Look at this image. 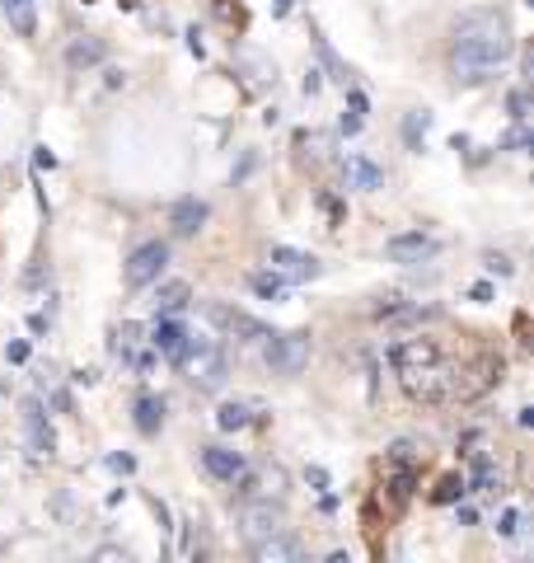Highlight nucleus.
I'll return each mask as SVG.
<instances>
[{"mask_svg": "<svg viewBox=\"0 0 534 563\" xmlns=\"http://www.w3.org/2000/svg\"><path fill=\"white\" fill-rule=\"evenodd\" d=\"M159 422H165V399L141 395V399H136V428H141V432H159Z\"/></svg>", "mask_w": 534, "mask_h": 563, "instance_id": "18", "label": "nucleus"}, {"mask_svg": "<svg viewBox=\"0 0 534 563\" xmlns=\"http://www.w3.org/2000/svg\"><path fill=\"white\" fill-rule=\"evenodd\" d=\"M426 128H432V118H426V113H408L403 118V141H408V146H418V141L426 136Z\"/></svg>", "mask_w": 534, "mask_h": 563, "instance_id": "23", "label": "nucleus"}, {"mask_svg": "<svg viewBox=\"0 0 534 563\" xmlns=\"http://www.w3.org/2000/svg\"><path fill=\"white\" fill-rule=\"evenodd\" d=\"M267 263H272V273H281L287 282H314L319 277V258L300 254V250H287V244H272Z\"/></svg>", "mask_w": 534, "mask_h": 563, "instance_id": "8", "label": "nucleus"}, {"mask_svg": "<svg viewBox=\"0 0 534 563\" xmlns=\"http://www.w3.org/2000/svg\"><path fill=\"white\" fill-rule=\"evenodd\" d=\"M66 62L70 66H94V62H103V43L99 38H76V43H70V52H66Z\"/></svg>", "mask_w": 534, "mask_h": 563, "instance_id": "20", "label": "nucleus"}, {"mask_svg": "<svg viewBox=\"0 0 534 563\" xmlns=\"http://www.w3.org/2000/svg\"><path fill=\"white\" fill-rule=\"evenodd\" d=\"M511 52H515V38H511L507 14H497V10L459 14L455 38H450V70H455V80L483 85L492 70H502L511 62Z\"/></svg>", "mask_w": 534, "mask_h": 563, "instance_id": "1", "label": "nucleus"}, {"mask_svg": "<svg viewBox=\"0 0 534 563\" xmlns=\"http://www.w3.org/2000/svg\"><path fill=\"white\" fill-rule=\"evenodd\" d=\"M465 493H469V484L459 479V474H450V479H441V484H436L432 503H459V498H465Z\"/></svg>", "mask_w": 534, "mask_h": 563, "instance_id": "22", "label": "nucleus"}, {"mask_svg": "<svg viewBox=\"0 0 534 563\" xmlns=\"http://www.w3.org/2000/svg\"><path fill=\"white\" fill-rule=\"evenodd\" d=\"M248 550H254L258 563H305V544L291 540L287 531H277V536H267L258 544H248Z\"/></svg>", "mask_w": 534, "mask_h": 563, "instance_id": "9", "label": "nucleus"}, {"mask_svg": "<svg viewBox=\"0 0 534 563\" xmlns=\"http://www.w3.org/2000/svg\"><path fill=\"white\" fill-rule=\"evenodd\" d=\"M483 268H488V273H497V277H511V258L488 254V258H483Z\"/></svg>", "mask_w": 534, "mask_h": 563, "instance_id": "27", "label": "nucleus"}, {"mask_svg": "<svg viewBox=\"0 0 534 563\" xmlns=\"http://www.w3.org/2000/svg\"><path fill=\"white\" fill-rule=\"evenodd\" d=\"M207 217H211V207L207 202H198V198H183L174 207V235H198L202 225H207Z\"/></svg>", "mask_w": 534, "mask_h": 563, "instance_id": "13", "label": "nucleus"}, {"mask_svg": "<svg viewBox=\"0 0 534 563\" xmlns=\"http://www.w3.org/2000/svg\"><path fill=\"white\" fill-rule=\"evenodd\" d=\"M136 339H141V329H136V324H122V329H118V352H122V357H127V362H132V347H136Z\"/></svg>", "mask_w": 534, "mask_h": 563, "instance_id": "24", "label": "nucleus"}, {"mask_svg": "<svg viewBox=\"0 0 534 563\" xmlns=\"http://www.w3.org/2000/svg\"><path fill=\"white\" fill-rule=\"evenodd\" d=\"M469 488H474V493H497V488H502V470H497L488 455H478L474 474H469Z\"/></svg>", "mask_w": 534, "mask_h": 563, "instance_id": "17", "label": "nucleus"}, {"mask_svg": "<svg viewBox=\"0 0 534 563\" xmlns=\"http://www.w3.org/2000/svg\"><path fill=\"white\" fill-rule=\"evenodd\" d=\"M33 161H38V169H52V165H57V155H52L47 146H38V155H33Z\"/></svg>", "mask_w": 534, "mask_h": 563, "instance_id": "33", "label": "nucleus"}, {"mask_svg": "<svg viewBox=\"0 0 534 563\" xmlns=\"http://www.w3.org/2000/svg\"><path fill=\"white\" fill-rule=\"evenodd\" d=\"M202 465H207L211 479H221V484H235V479H244V455H240V451L207 446V451H202Z\"/></svg>", "mask_w": 534, "mask_h": 563, "instance_id": "10", "label": "nucleus"}, {"mask_svg": "<svg viewBox=\"0 0 534 563\" xmlns=\"http://www.w3.org/2000/svg\"><path fill=\"white\" fill-rule=\"evenodd\" d=\"M399 372V385L408 390V399L418 404H445L459 395V372L445 362V352L436 347V339H399L389 352Z\"/></svg>", "mask_w": 534, "mask_h": 563, "instance_id": "2", "label": "nucleus"}, {"mask_svg": "<svg viewBox=\"0 0 534 563\" xmlns=\"http://www.w3.org/2000/svg\"><path fill=\"white\" fill-rule=\"evenodd\" d=\"M24 418H29V446H33V455H52V428H47V418H43V404L29 399Z\"/></svg>", "mask_w": 534, "mask_h": 563, "instance_id": "14", "label": "nucleus"}, {"mask_svg": "<svg viewBox=\"0 0 534 563\" xmlns=\"http://www.w3.org/2000/svg\"><path fill=\"white\" fill-rule=\"evenodd\" d=\"M183 343H188V329L178 324V320H169V314H159V324H155V333H151V347L159 352V357H178V352H183Z\"/></svg>", "mask_w": 534, "mask_h": 563, "instance_id": "12", "label": "nucleus"}, {"mask_svg": "<svg viewBox=\"0 0 534 563\" xmlns=\"http://www.w3.org/2000/svg\"><path fill=\"white\" fill-rule=\"evenodd\" d=\"M263 362L272 376H296L310 362V333H272L263 343Z\"/></svg>", "mask_w": 534, "mask_h": 563, "instance_id": "4", "label": "nucleus"}, {"mask_svg": "<svg viewBox=\"0 0 534 563\" xmlns=\"http://www.w3.org/2000/svg\"><path fill=\"white\" fill-rule=\"evenodd\" d=\"M165 263H169V244H141V250L127 258V287H151V282H159V273H165Z\"/></svg>", "mask_w": 534, "mask_h": 563, "instance_id": "6", "label": "nucleus"}, {"mask_svg": "<svg viewBox=\"0 0 534 563\" xmlns=\"http://www.w3.org/2000/svg\"><path fill=\"white\" fill-rule=\"evenodd\" d=\"M94 559H99V563H118V559H122V563H127V550H99Z\"/></svg>", "mask_w": 534, "mask_h": 563, "instance_id": "32", "label": "nucleus"}, {"mask_svg": "<svg viewBox=\"0 0 534 563\" xmlns=\"http://www.w3.org/2000/svg\"><path fill=\"white\" fill-rule=\"evenodd\" d=\"M343 179H347V188L376 192V188H385V169L376 161H366V155H347V161H343Z\"/></svg>", "mask_w": 534, "mask_h": 563, "instance_id": "11", "label": "nucleus"}, {"mask_svg": "<svg viewBox=\"0 0 534 563\" xmlns=\"http://www.w3.org/2000/svg\"><path fill=\"white\" fill-rule=\"evenodd\" d=\"M109 465H113L118 474H132V470H136V461H132V455H109Z\"/></svg>", "mask_w": 534, "mask_h": 563, "instance_id": "30", "label": "nucleus"}, {"mask_svg": "<svg viewBox=\"0 0 534 563\" xmlns=\"http://www.w3.org/2000/svg\"><path fill=\"white\" fill-rule=\"evenodd\" d=\"M248 287H254L263 301H287V296H291V282L281 273H254V277H248Z\"/></svg>", "mask_w": 534, "mask_h": 563, "instance_id": "16", "label": "nucleus"}, {"mask_svg": "<svg viewBox=\"0 0 534 563\" xmlns=\"http://www.w3.org/2000/svg\"><path fill=\"white\" fill-rule=\"evenodd\" d=\"M188 306V287L183 282H165V287L155 291V310L159 314H174V310H183Z\"/></svg>", "mask_w": 534, "mask_h": 563, "instance_id": "19", "label": "nucleus"}, {"mask_svg": "<svg viewBox=\"0 0 534 563\" xmlns=\"http://www.w3.org/2000/svg\"><path fill=\"white\" fill-rule=\"evenodd\" d=\"M356 132H361V113H347L343 118V136H356Z\"/></svg>", "mask_w": 534, "mask_h": 563, "instance_id": "31", "label": "nucleus"}, {"mask_svg": "<svg viewBox=\"0 0 534 563\" xmlns=\"http://www.w3.org/2000/svg\"><path fill=\"white\" fill-rule=\"evenodd\" d=\"M507 109H511L515 122H530V95H525V90H515V95L507 99Z\"/></svg>", "mask_w": 534, "mask_h": 563, "instance_id": "25", "label": "nucleus"}, {"mask_svg": "<svg viewBox=\"0 0 534 563\" xmlns=\"http://www.w3.org/2000/svg\"><path fill=\"white\" fill-rule=\"evenodd\" d=\"M277 531H287V512H281L277 503H244L240 507V536L248 544H258V540L277 536Z\"/></svg>", "mask_w": 534, "mask_h": 563, "instance_id": "5", "label": "nucleus"}, {"mask_svg": "<svg viewBox=\"0 0 534 563\" xmlns=\"http://www.w3.org/2000/svg\"><path fill=\"white\" fill-rule=\"evenodd\" d=\"M0 10H5V20H10V29L20 33V38H33V29H38L33 0H0Z\"/></svg>", "mask_w": 534, "mask_h": 563, "instance_id": "15", "label": "nucleus"}, {"mask_svg": "<svg viewBox=\"0 0 534 563\" xmlns=\"http://www.w3.org/2000/svg\"><path fill=\"white\" fill-rule=\"evenodd\" d=\"M347 103H352V113H370V99H366L361 90H352V95H347Z\"/></svg>", "mask_w": 534, "mask_h": 563, "instance_id": "28", "label": "nucleus"}, {"mask_svg": "<svg viewBox=\"0 0 534 563\" xmlns=\"http://www.w3.org/2000/svg\"><path fill=\"white\" fill-rule=\"evenodd\" d=\"M436 235H426V231H408V235H394L385 244V258L389 263H426V258H436Z\"/></svg>", "mask_w": 534, "mask_h": 563, "instance_id": "7", "label": "nucleus"}, {"mask_svg": "<svg viewBox=\"0 0 534 563\" xmlns=\"http://www.w3.org/2000/svg\"><path fill=\"white\" fill-rule=\"evenodd\" d=\"M216 428L221 432H240V428H248V404H225V409L216 413Z\"/></svg>", "mask_w": 534, "mask_h": 563, "instance_id": "21", "label": "nucleus"}, {"mask_svg": "<svg viewBox=\"0 0 534 563\" xmlns=\"http://www.w3.org/2000/svg\"><path fill=\"white\" fill-rule=\"evenodd\" d=\"M174 362H178V372L198 385V390H221V385H225V352L216 343L192 339V333H188V343H183V352H178Z\"/></svg>", "mask_w": 534, "mask_h": 563, "instance_id": "3", "label": "nucleus"}, {"mask_svg": "<svg viewBox=\"0 0 534 563\" xmlns=\"http://www.w3.org/2000/svg\"><path fill=\"white\" fill-rule=\"evenodd\" d=\"M469 296H474V301H492V287H488V282H478V287H474Z\"/></svg>", "mask_w": 534, "mask_h": 563, "instance_id": "34", "label": "nucleus"}, {"mask_svg": "<svg viewBox=\"0 0 534 563\" xmlns=\"http://www.w3.org/2000/svg\"><path fill=\"white\" fill-rule=\"evenodd\" d=\"M497 531H502V536H515V531H521V512H515V507H507V512L497 517Z\"/></svg>", "mask_w": 534, "mask_h": 563, "instance_id": "26", "label": "nucleus"}, {"mask_svg": "<svg viewBox=\"0 0 534 563\" xmlns=\"http://www.w3.org/2000/svg\"><path fill=\"white\" fill-rule=\"evenodd\" d=\"M5 357H10V362H29V343H24V339H20V343H10V347H5Z\"/></svg>", "mask_w": 534, "mask_h": 563, "instance_id": "29", "label": "nucleus"}]
</instances>
